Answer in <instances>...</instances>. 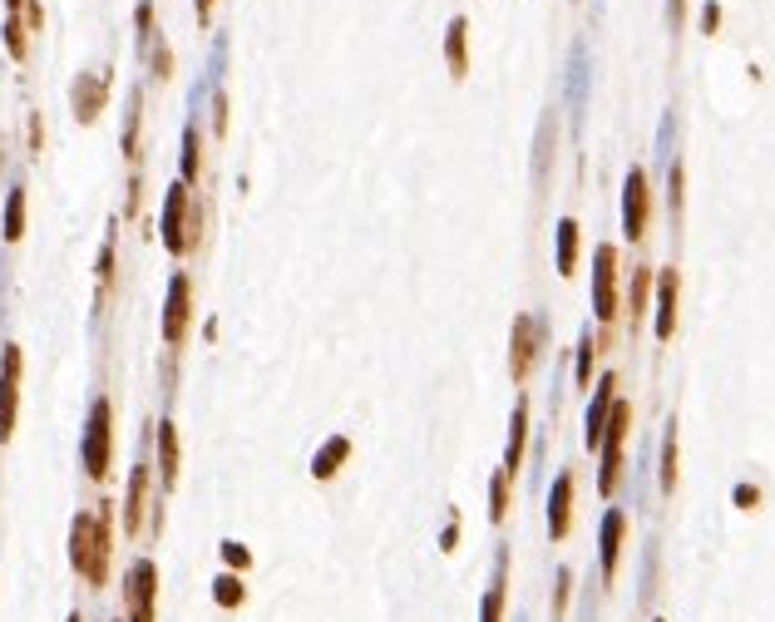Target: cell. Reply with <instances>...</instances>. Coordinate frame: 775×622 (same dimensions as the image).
<instances>
[{
	"label": "cell",
	"instance_id": "obj_1",
	"mask_svg": "<svg viewBox=\"0 0 775 622\" xmlns=\"http://www.w3.org/2000/svg\"><path fill=\"white\" fill-rule=\"evenodd\" d=\"M70 569L95 593L109 583V569H114V505L79 509L70 519Z\"/></svg>",
	"mask_w": 775,
	"mask_h": 622
},
{
	"label": "cell",
	"instance_id": "obj_2",
	"mask_svg": "<svg viewBox=\"0 0 775 622\" xmlns=\"http://www.w3.org/2000/svg\"><path fill=\"white\" fill-rule=\"evenodd\" d=\"M163 247H168L173 258H193L198 247H203V227H208V213L203 203H198V194L188 188L184 178L168 188V198H163Z\"/></svg>",
	"mask_w": 775,
	"mask_h": 622
},
{
	"label": "cell",
	"instance_id": "obj_3",
	"mask_svg": "<svg viewBox=\"0 0 775 622\" xmlns=\"http://www.w3.org/2000/svg\"><path fill=\"white\" fill-rule=\"evenodd\" d=\"M79 464L95 484L114 474V400L99 396L85 415V435H79Z\"/></svg>",
	"mask_w": 775,
	"mask_h": 622
},
{
	"label": "cell",
	"instance_id": "obj_4",
	"mask_svg": "<svg viewBox=\"0 0 775 622\" xmlns=\"http://www.w3.org/2000/svg\"><path fill=\"white\" fill-rule=\"evenodd\" d=\"M118 519H124V534L143 538L159 528V505H153V464H134L129 484H124V505H118Z\"/></svg>",
	"mask_w": 775,
	"mask_h": 622
},
{
	"label": "cell",
	"instance_id": "obj_5",
	"mask_svg": "<svg viewBox=\"0 0 775 622\" xmlns=\"http://www.w3.org/2000/svg\"><path fill=\"white\" fill-rule=\"evenodd\" d=\"M627 435H633V400L617 396L613 400V415H608V430H603V445H598V455H603V470H598V489L613 499L617 484H623V450H627Z\"/></svg>",
	"mask_w": 775,
	"mask_h": 622
},
{
	"label": "cell",
	"instance_id": "obj_6",
	"mask_svg": "<svg viewBox=\"0 0 775 622\" xmlns=\"http://www.w3.org/2000/svg\"><path fill=\"white\" fill-rule=\"evenodd\" d=\"M543 346H549V322L534 316V311L514 316V332H509V376L514 381L534 376V365L543 361Z\"/></svg>",
	"mask_w": 775,
	"mask_h": 622
},
{
	"label": "cell",
	"instance_id": "obj_7",
	"mask_svg": "<svg viewBox=\"0 0 775 622\" xmlns=\"http://www.w3.org/2000/svg\"><path fill=\"white\" fill-rule=\"evenodd\" d=\"M159 618V563L134 558L124 573V622H153Z\"/></svg>",
	"mask_w": 775,
	"mask_h": 622
},
{
	"label": "cell",
	"instance_id": "obj_8",
	"mask_svg": "<svg viewBox=\"0 0 775 622\" xmlns=\"http://www.w3.org/2000/svg\"><path fill=\"white\" fill-rule=\"evenodd\" d=\"M592 311L603 326H617L623 316V297H617V247L603 242L592 252Z\"/></svg>",
	"mask_w": 775,
	"mask_h": 622
},
{
	"label": "cell",
	"instance_id": "obj_9",
	"mask_svg": "<svg viewBox=\"0 0 775 622\" xmlns=\"http://www.w3.org/2000/svg\"><path fill=\"white\" fill-rule=\"evenodd\" d=\"M21 386H25V351L11 341L0 351V445L11 440L15 420H21Z\"/></svg>",
	"mask_w": 775,
	"mask_h": 622
},
{
	"label": "cell",
	"instance_id": "obj_10",
	"mask_svg": "<svg viewBox=\"0 0 775 622\" xmlns=\"http://www.w3.org/2000/svg\"><path fill=\"white\" fill-rule=\"evenodd\" d=\"M193 332V277L188 272H173L168 277V297H163V341L178 351Z\"/></svg>",
	"mask_w": 775,
	"mask_h": 622
},
{
	"label": "cell",
	"instance_id": "obj_11",
	"mask_svg": "<svg viewBox=\"0 0 775 622\" xmlns=\"http://www.w3.org/2000/svg\"><path fill=\"white\" fill-rule=\"evenodd\" d=\"M647 227H652V183L642 169H627L623 183V237L627 242H642Z\"/></svg>",
	"mask_w": 775,
	"mask_h": 622
},
{
	"label": "cell",
	"instance_id": "obj_12",
	"mask_svg": "<svg viewBox=\"0 0 775 622\" xmlns=\"http://www.w3.org/2000/svg\"><path fill=\"white\" fill-rule=\"evenodd\" d=\"M109 85H114V75H109V70H85V75L70 85V109H75L79 124H95V119L104 114Z\"/></svg>",
	"mask_w": 775,
	"mask_h": 622
},
{
	"label": "cell",
	"instance_id": "obj_13",
	"mask_svg": "<svg viewBox=\"0 0 775 622\" xmlns=\"http://www.w3.org/2000/svg\"><path fill=\"white\" fill-rule=\"evenodd\" d=\"M153 445H159V489L173 494L178 489V480H184V440H178V425L173 420H159L153 425Z\"/></svg>",
	"mask_w": 775,
	"mask_h": 622
},
{
	"label": "cell",
	"instance_id": "obj_14",
	"mask_svg": "<svg viewBox=\"0 0 775 622\" xmlns=\"http://www.w3.org/2000/svg\"><path fill=\"white\" fill-rule=\"evenodd\" d=\"M623 544H627V514H623V509H608V514H603V528H598V569H603L608 583L617 579Z\"/></svg>",
	"mask_w": 775,
	"mask_h": 622
},
{
	"label": "cell",
	"instance_id": "obj_15",
	"mask_svg": "<svg viewBox=\"0 0 775 622\" xmlns=\"http://www.w3.org/2000/svg\"><path fill=\"white\" fill-rule=\"evenodd\" d=\"M573 494H578V474L563 470L549 489V538L553 544H563V538L573 534Z\"/></svg>",
	"mask_w": 775,
	"mask_h": 622
},
{
	"label": "cell",
	"instance_id": "obj_16",
	"mask_svg": "<svg viewBox=\"0 0 775 622\" xmlns=\"http://www.w3.org/2000/svg\"><path fill=\"white\" fill-rule=\"evenodd\" d=\"M613 400H617V376L608 371V376L598 381V390H592L588 420H583V445H588V450H598V445H603V430H608V415H613Z\"/></svg>",
	"mask_w": 775,
	"mask_h": 622
},
{
	"label": "cell",
	"instance_id": "obj_17",
	"mask_svg": "<svg viewBox=\"0 0 775 622\" xmlns=\"http://www.w3.org/2000/svg\"><path fill=\"white\" fill-rule=\"evenodd\" d=\"M658 341H672L677 336V301H682V272L677 268H662L658 272Z\"/></svg>",
	"mask_w": 775,
	"mask_h": 622
},
{
	"label": "cell",
	"instance_id": "obj_18",
	"mask_svg": "<svg viewBox=\"0 0 775 622\" xmlns=\"http://www.w3.org/2000/svg\"><path fill=\"white\" fill-rule=\"evenodd\" d=\"M445 65H450L454 79L470 75V21L464 15H454L450 30H445Z\"/></svg>",
	"mask_w": 775,
	"mask_h": 622
},
{
	"label": "cell",
	"instance_id": "obj_19",
	"mask_svg": "<svg viewBox=\"0 0 775 622\" xmlns=\"http://www.w3.org/2000/svg\"><path fill=\"white\" fill-rule=\"evenodd\" d=\"M524 445H528V400H518L514 420H509V450H504V464H499L509 480H514L518 464H524Z\"/></svg>",
	"mask_w": 775,
	"mask_h": 622
},
{
	"label": "cell",
	"instance_id": "obj_20",
	"mask_svg": "<svg viewBox=\"0 0 775 622\" xmlns=\"http://www.w3.org/2000/svg\"><path fill=\"white\" fill-rule=\"evenodd\" d=\"M351 460V440H346V435H332V440L322 445V450L312 455V480H336V474H341V464Z\"/></svg>",
	"mask_w": 775,
	"mask_h": 622
},
{
	"label": "cell",
	"instance_id": "obj_21",
	"mask_svg": "<svg viewBox=\"0 0 775 622\" xmlns=\"http://www.w3.org/2000/svg\"><path fill=\"white\" fill-rule=\"evenodd\" d=\"M652 282H658V272H652V268H637V272H633V287H627V322H633V332L642 326V316H647Z\"/></svg>",
	"mask_w": 775,
	"mask_h": 622
},
{
	"label": "cell",
	"instance_id": "obj_22",
	"mask_svg": "<svg viewBox=\"0 0 775 622\" xmlns=\"http://www.w3.org/2000/svg\"><path fill=\"white\" fill-rule=\"evenodd\" d=\"M613 341V326H603V332L598 336H583L578 341V371H573V381H578V386H592V365H598V356H603V346Z\"/></svg>",
	"mask_w": 775,
	"mask_h": 622
},
{
	"label": "cell",
	"instance_id": "obj_23",
	"mask_svg": "<svg viewBox=\"0 0 775 622\" xmlns=\"http://www.w3.org/2000/svg\"><path fill=\"white\" fill-rule=\"evenodd\" d=\"M509 558H499V569H495V583H489L485 602H479V622H504V608H509Z\"/></svg>",
	"mask_w": 775,
	"mask_h": 622
},
{
	"label": "cell",
	"instance_id": "obj_24",
	"mask_svg": "<svg viewBox=\"0 0 775 622\" xmlns=\"http://www.w3.org/2000/svg\"><path fill=\"white\" fill-rule=\"evenodd\" d=\"M578 252H583V227L573 223V217H563L559 223V272L563 277L578 272Z\"/></svg>",
	"mask_w": 775,
	"mask_h": 622
},
{
	"label": "cell",
	"instance_id": "obj_25",
	"mask_svg": "<svg viewBox=\"0 0 775 622\" xmlns=\"http://www.w3.org/2000/svg\"><path fill=\"white\" fill-rule=\"evenodd\" d=\"M139 129H143V89L129 95V114H124V159L139 169Z\"/></svg>",
	"mask_w": 775,
	"mask_h": 622
},
{
	"label": "cell",
	"instance_id": "obj_26",
	"mask_svg": "<svg viewBox=\"0 0 775 622\" xmlns=\"http://www.w3.org/2000/svg\"><path fill=\"white\" fill-rule=\"evenodd\" d=\"M25 217H30V198L15 183L11 198H5V242H25Z\"/></svg>",
	"mask_w": 775,
	"mask_h": 622
},
{
	"label": "cell",
	"instance_id": "obj_27",
	"mask_svg": "<svg viewBox=\"0 0 775 622\" xmlns=\"http://www.w3.org/2000/svg\"><path fill=\"white\" fill-rule=\"evenodd\" d=\"M213 602L223 612L242 608V602H248V583H242V573H217V579H213Z\"/></svg>",
	"mask_w": 775,
	"mask_h": 622
},
{
	"label": "cell",
	"instance_id": "obj_28",
	"mask_svg": "<svg viewBox=\"0 0 775 622\" xmlns=\"http://www.w3.org/2000/svg\"><path fill=\"white\" fill-rule=\"evenodd\" d=\"M198 178H203V134H198V124H188L184 129V183L198 188Z\"/></svg>",
	"mask_w": 775,
	"mask_h": 622
},
{
	"label": "cell",
	"instance_id": "obj_29",
	"mask_svg": "<svg viewBox=\"0 0 775 622\" xmlns=\"http://www.w3.org/2000/svg\"><path fill=\"white\" fill-rule=\"evenodd\" d=\"M677 464H682L677 425H667V435H662V494H677Z\"/></svg>",
	"mask_w": 775,
	"mask_h": 622
},
{
	"label": "cell",
	"instance_id": "obj_30",
	"mask_svg": "<svg viewBox=\"0 0 775 622\" xmlns=\"http://www.w3.org/2000/svg\"><path fill=\"white\" fill-rule=\"evenodd\" d=\"M114 247H118V237H114V227H109V233H104V247H99V262H95L99 297H109V291H114Z\"/></svg>",
	"mask_w": 775,
	"mask_h": 622
},
{
	"label": "cell",
	"instance_id": "obj_31",
	"mask_svg": "<svg viewBox=\"0 0 775 622\" xmlns=\"http://www.w3.org/2000/svg\"><path fill=\"white\" fill-rule=\"evenodd\" d=\"M509 489H514V480L499 470L495 480H489V519H495V524H504L509 519Z\"/></svg>",
	"mask_w": 775,
	"mask_h": 622
},
{
	"label": "cell",
	"instance_id": "obj_32",
	"mask_svg": "<svg viewBox=\"0 0 775 622\" xmlns=\"http://www.w3.org/2000/svg\"><path fill=\"white\" fill-rule=\"evenodd\" d=\"M217 553H223L227 573H248V569H252V553H248V544H237V538H223V544H217Z\"/></svg>",
	"mask_w": 775,
	"mask_h": 622
},
{
	"label": "cell",
	"instance_id": "obj_33",
	"mask_svg": "<svg viewBox=\"0 0 775 622\" xmlns=\"http://www.w3.org/2000/svg\"><path fill=\"white\" fill-rule=\"evenodd\" d=\"M667 203H672V217L682 223V203H687V169H682V163H672V173H667Z\"/></svg>",
	"mask_w": 775,
	"mask_h": 622
},
{
	"label": "cell",
	"instance_id": "obj_34",
	"mask_svg": "<svg viewBox=\"0 0 775 622\" xmlns=\"http://www.w3.org/2000/svg\"><path fill=\"white\" fill-rule=\"evenodd\" d=\"M134 25H139V50H149V45H153V0H139Z\"/></svg>",
	"mask_w": 775,
	"mask_h": 622
},
{
	"label": "cell",
	"instance_id": "obj_35",
	"mask_svg": "<svg viewBox=\"0 0 775 622\" xmlns=\"http://www.w3.org/2000/svg\"><path fill=\"white\" fill-rule=\"evenodd\" d=\"M149 60H153V79H168L173 75V50H168V45L153 40L149 45Z\"/></svg>",
	"mask_w": 775,
	"mask_h": 622
},
{
	"label": "cell",
	"instance_id": "obj_36",
	"mask_svg": "<svg viewBox=\"0 0 775 622\" xmlns=\"http://www.w3.org/2000/svg\"><path fill=\"white\" fill-rule=\"evenodd\" d=\"M213 134H217V139L227 134V95H223V89L213 95Z\"/></svg>",
	"mask_w": 775,
	"mask_h": 622
},
{
	"label": "cell",
	"instance_id": "obj_37",
	"mask_svg": "<svg viewBox=\"0 0 775 622\" xmlns=\"http://www.w3.org/2000/svg\"><path fill=\"white\" fill-rule=\"evenodd\" d=\"M701 30H707V35L722 30V5H716V0H711L707 11H701Z\"/></svg>",
	"mask_w": 775,
	"mask_h": 622
},
{
	"label": "cell",
	"instance_id": "obj_38",
	"mask_svg": "<svg viewBox=\"0 0 775 622\" xmlns=\"http://www.w3.org/2000/svg\"><path fill=\"white\" fill-rule=\"evenodd\" d=\"M568 588H573V573H559V598H553V618H563V608H568Z\"/></svg>",
	"mask_w": 775,
	"mask_h": 622
},
{
	"label": "cell",
	"instance_id": "obj_39",
	"mask_svg": "<svg viewBox=\"0 0 775 622\" xmlns=\"http://www.w3.org/2000/svg\"><path fill=\"white\" fill-rule=\"evenodd\" d=\"M736 505L755 509V505H761V489H755V484H741V489H736Z\"/></svg>",
	"mask_w": 775,
	"mask_h": 622
},
{
	"label": "cell",
	"instance_id": "obj_40",
	"mask_svg": "<svg viewBox=\"0 0 775 622\" xmlns=\"http://www.w3.org/2000/svg\"><path fill=\"white\" fill-rule=\"evenodd\" d=\"M45 149V124H40V114H30V153H40Z\"/></svg>",
	"mask_w": 775,
	"mask_h": 622
},
{
	"label": "cell",
	"instance_id": "obj_41",
	"mask_svg": "<svg viewBox=\"0 0 775 622\" xmlns=\"http://www.w3.org/2000/svg\"><path fill=\"white\" fill-rule=\"evenodd\" d=\"M213 5H217V0H193V11H198V25H208V21H213Z\"/></svg>",
	"mask_w": 775,
	"mask_h": 622
},
{
	"label": "cell",
	"instance_id": "obj_42",
	"mask_svg": "<svg viewBox=\"0 0 775 622\" xmlns=\"http://www.w3.org/2000/svg\"><path fill=\"white\" fill-rule=\"evenodd\" d=\"M682 11H687V0H667V21H672V30L682 25Z\"/></svg>",
	"mask_w": 775,
	"mask_h": 622
},
{
	"label": "cell",
	"instance_id": "obj_43",
	"mask_svg": "<svg viewBox=\"0 0 775 622\" xmlns=\"http://www.w3.org/2000/svg\"><path fill=\"white\" fill-rule=\"evenodd\" d=\"M454 538H460V514L450 519V528H445V538H440V544H445V553H450V548H454Z\"/></svg>",
	"mask_w": 775,
	"mask_h": 622
},
{
	"label": "cell",
	"instance_id": "obj_44",
	"mask_svg": "<svg viewBox=\"0 0 775 622\" xmlns=\"http://www.w3.org/2000/svg\"><path fill=\"white\" fill-rule=\"evenodd\" d=\"M65 622H85V612H70V618Z\"/></svg>",
	"mask_w": 775,
	"mask_h": 622
},
{
	"label": "cell",
	"instance_id": "obj_45",
	"mask_svg": "<svg viewBox=\"0 0 775 622\" xmlns=\"http://www.w3.org/2000/svg\"><path fill=\"white\" fill-rule=\"evenodd\" d=\"M118 622H124V618H118Z\"/></svg>",
	"mask_w": 775,
	"mask_h": 622
},
{
	"label": "cell",
	"instance_id": "obj_46",
	"mask_svg": "<svg viewBox=\"0 0 775 622\" xmlns=\"http://www.w3.org/2000/svg\"><path fill=\"white\" fill-rule=\"evenodd\" d=\"M658 622H662V618H658Z\"/></svg>",
	"mask_w": 775,
	"mask_h": 622
}]
</instances>
